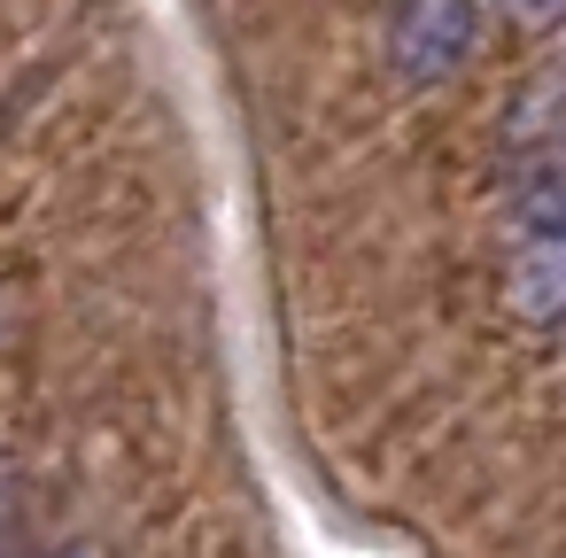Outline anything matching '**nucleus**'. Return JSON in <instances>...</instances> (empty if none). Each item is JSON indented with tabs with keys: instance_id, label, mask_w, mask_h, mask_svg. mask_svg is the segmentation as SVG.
Masks as SVG:
<instances>
[{
	"instance_id": "obj_3",
	"label": "nucleus",
	"mask_w": 566,
	"mask_h": 558,
	"mask_svg": "<svg viewBox=\"0 0 566 558\" xmlns=\"http://www.w3.org/2000/svg\"><path fill=\"white\" fill-rule=\"evenodd\" d=\"M551 94H558V86L543 78V86H535V94L512 109V125H504V133H512V140H543V133H551Z\"/></svg>"
},
{
	"instance_id": "obj_1",
	"label": "nucleus",
	"mask_w": 566,
	"mask_h": 558,
	"mask_svg": "<svg viewBox=\"0 0 566 558\" xmlns=\"http://www.w3.org/2000/svg\"><path fill=\"white\" fill-rule=\"evenodd\" d=\"M473 40H481L473 0H396V17H388V63L411 86H434V78L465 71Z\"/></svg>"
},
{
	"instance_id": "obj_5",
	"label": "nucleus",
	"mask_w": 566,
	"mask_h": 558,
	"mask_svg": "<svg viewBox=\"0 0 566 558\" xmlns=\"http://www.w3.org/2000/svg\"><path fill=\"white\" fill-rule=\"evenodd\" d=\"M55 558H109V550H94V543H78V550H55Z\"/></svg>"
},
{
	"instance_id": "obj_2",
	"label": "nucleus",
	"mask_w": 566,
	"mask_h": 558,
	"mask_svg": "<svg viewBox=\"0 0 566 558\" xmlns=\"http://www.w3.org/2000/svg\"><path fill=\"white\" fill-rule=\"evenodd\" d=\"M504 303H512V318H527V326H558V303H566V249H558V241H527V249L512 256V272H504Z\"/></svg>"
},
{
	"instance_id": "obj_4",
	"label": "nucleus",
	"mask_w": 566,
	"mask_h": 558,
	"mask_svg": "<svg viewBox=\"0 0 566 558\" xmlns=\"http://www.w3.org/2000/svg\"><path fill=\"white\" fill-rule=\"evenodd\" d=\"M504 9L527 17V24H551V17H558V0H504Z\"/></svg>"
}]
</instances>
